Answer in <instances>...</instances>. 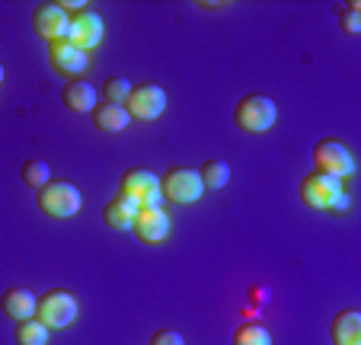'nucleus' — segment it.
Returning <instances> with one entry per match:
<instances>
[{
    "instance_id": "20e7f679",
    "label": "nucleus",
    "mask_w": 361,
    "mask_h": 345,
    "mask_svg": "<svg viewBox=\"0 0 361 345\" xmlns=\"http://www.w3.org/2000/svg\"><path fill=\"white\" fill-rule=\"evenodd\" d=\"M160 192H164V198H170V202H176V205H192L204 195V186H202V179H198V169L173 167L160 176Z\"/></svg>"
},
{
    "instance_id": "a878e982",
    "label": "nucleus",
    "mask_w": 361,
    "mask_h": 345,
    "mask_svg": "<svg viewBox=\"0 0 361 345\" xmlns=\"http://www.w3.org/2000/svg\"><path fill=\"white\" fill-rule=\"evenodd\" d=\"M345 208H348V192H339L333 198V205H329V211H345Z\"/></svg>"
},
{
    "instance_id": "5701e85b",
    "label": "nucleus",
    "mask_w": 361,
    "mask_h": 345,
    "mask_svg": "<svg viewBox=\"0 0 361 345\" xmlns=\"http://www.w3.org/2000/svg\"><path fill=\"white\" fill-rule=\"evenodd\" d=\"M339 26H342V32H348V35L361 32V13H358V4H348V7L342 10V13H339Z\"/></svg>"
},
{
    "instance_id": "9d476101",
    "label": "nucleus",
    "mask_w": 361,
    "mask_h": 345,
    "mask_svg": "<svg viewBox=\"0 0 361 345\" xmlns=\"http://www.w3.org/2000/svg\"><path fill=\"white\" fill-rule=\"evenodd\" d=\"M48 58H51V68L58 74H71L77 77L80 71L90 68V54L74 48L68 39H58V42H48Z\"/></svg>"
},
{
    "instance_id": "423d86ee",
    "label": "nucleus",
    "mask_w": 361,
    "mask_h": 345,
    "mask_svg": "<svg viewBox=\"0 0 361 345\" xmlns=\"http://www.w3.org/2000/svg\"><path fill=\"white\" fill-rule=\"evenodd\" d=\"M314 167H317V173H326V176H336V179H345L355 173L352 154H348V147L342 141H336V138H323L314 147Z\"/></svg>"
},
{
    "instance_id": "6ab92c4d",
    "label": "nucleus",
    "mask_w": 361,
    "mask_h": 345,
    "mask_svg": "<svg viewBox=\"0 0 361 345\" xmlns=\"http://www.w3.org/2000/svg\"><path fill=\"white\" fill-rule=\"evenodd\" d=\"M48 326L42 320H20L16 323V345H48Z\"/></svg>"
},
{
    "instance_id": "bb28decb",
    "label": "nucleus",
    "mask_w": 361,
    "mask_h": 345,
    "mask_svg": "<svg viewBox=\"0 0 361 345\" xmlns=\"http://www.w3.org/2000/svg\"><path fill=\"white\" fill-rule=\"evenodd\" d=\"M58 7H61L64 13H68V10H77V13H80V10H87V4H83V0H64V4H58Z\"/></svg>"
},
{
    "instance_id": "f257e3e1",
    "label": "nucleus",
    "mask_w": 361,
    "mask_h": 345,
    "mask_svg": "<svg viewBox=\"0 0 361 345\" xmlns=\"http://www.w3.org/2000/svg\"><path fill=\"white\" fill-rule=\"evenodd\" d=\"M35 202H39V211L48 217H55V221H68L80 211L83 198H80V189L74 183H64V179H55V183L42 186L35 192Z\"/></svg>"
},
{
    "instance_id": "9b49d317",
    "label": "nucleus",
    "mask_w": 361,
    "mask_h": 345,
    "mask_svg": "<svg viewBox=\"0 0 361 345\" xmlns=\"http://www.w3.org/2000/svg\"><path fill=\"white\" fill-rule=\"evenodd\" d=\"M137 234V240L147 246L154 243H164L166 237H170V214H166L164 208L160 211H137L135 217V227H131Z\"/></svg>"
},
{
    "instance_id": "1a4fd4ad",
    "label": "nucleus",
    "mask_w": 361,
    "mask_h": 345,
    "mask_svg": "<svg viewBox=\"0 0 361 345\" xmlns=\"http://www.w3.org/2000/svg\"><path fill=\"white\" fill-rule=\"evenodd\" d=\"M68 20H71V16L64 13L58 4H35V7H32V29L45 42L64 39V32H68Z\"/></svg>"
},
{
    "instance_id": "6e6552de",
    "label": "nucleus",
    "mask_w": 361,
    "mask_h": 345,
    "mask_svg": "<svg viewBox=\"0 0 361 345\" xmlns=\"http://www.w3.org/2000/svg\"><path fill=\"white\" fill-rule=\"evenodd\" d=\"M339 192H342V179L317 173V169L300 179V202H304L307 208L329 211V205H333V198L339 195Z\"/></svg>"
},
{
    "instance_id": "cd10ccee",
    "label": "nucleus",
    "mask_w": 361,
    "mask_h": 345,
    "mask_svg": "<svg viewBox=\"0 0 361 345\" xmlns=\"http://www.w3.org/2000/svg\"><path fill=\"white\" fill-rule=\"evenodd\" d=\"M0 83H4V64H0Z\"/></svg>"
},
{
    "instance_id": "f03ea898",
    "label": "nucleus",
    "mask_w": 361,
    "mask_h": 345,
    "mask_svg": "<svg viewBox=\"0 0 361 345\" xmlns=\"http://www.w3.org/2000/svg\"><path fill=\"white\" fill-rule=\"evenodd\" d=\"M275 119H279V106L262 93H250L233 106V122H237L243 131H250V135L269 131L275 125Z\"/></svg>"
},
{
    "instance_id": "aec40b11",
    "label": "nucleus",
    "mask_w": 361,
    "mask_h": 345,
    "mask_svg": "<svg viewBox=\"0 0 361 345\" xmlns=\"http://www.w3.org/2000/svg\"><path fill=\"white\" fill-rule=\"evenodd\" d=\"M233 345H272V332L262 323H240L233 332Z\"/></svg>"
},
{
    "instance_id": "dca6fc26",
    "label": "nucleus",
    "mask_w": 361,
    "mask_h": 345,
    "mask_svg": "<svg viewBox=\"0 0 361 345\" xmlns=\"http://www.w3.org/2000/svg\"><path fill=\"white\" fill-rule=\"evenodd\" d=\"M90 115H93L96 128L106 131V135H118V131H125V128H128V122H131L128 109L116 106V102H99V106H96Z\"/></svg>"
},
{
    "instance_id": "0eeeda50",
    "label": "nucleus",
    "mask_w": 361,
    "mask_h": 345,
    "mask_svg": "<svg viewBox=\"0 0 361 345\" xmlns=\"http://www.w3.org/2000/svg\"><path fill=\"white\" fill-rule=\"evenodd\" d=\"M102 32H106L102 16L87 7V10H80V13H74L68 20V32H64V39H68L74 48H80V52L90 54L102 42Z\"/></svg>"
},
{
    "instance_id": "f3484780",
    "label": "nucleus",
    "mask_w": 361,
    "mask_h": 345,
    "mask_svg": "<svg viewBox=\"0 0 361 345\" xmlns=\"http://www.w3.org/2000/svg\"><path fill=\"white\" fill-rule=\"evenodd\" d=\"M154 189H160V179L150 173V169H144V167H137V169H128L122 176V186H118V195L122 198H137L141 202L147 192H154Z\"/></svg>"
},
{
    "instance_id": "393cba45",
    "label": "nucleus",
    "mask_w": 361,
    "mask_h": 345,
    "mask_svg": "<svg viewBox=\"0 0 361 345\" xmlns=\"http://www.w3.org/2000/svg\"><path fill=\"white\" fill-rule=\"evenodd\" d=\"M164 202H166L164 192L154 189V192H147V195H144L137 205H141V211H160V208H164Z\"/></svg>"
},
{
    "instance_id": "2eb2a0df",
    "label": "nucleus",
    "mask_w": 361,
    "mask_h": 345,
    "mask_svg": "<svg viewBox=\"0 0 361 345\" xmlns=\"http://www.w3.org/2000/svg\"><path fill=\"white\" fill-rule=\"evenodd\" d=\"M61 99L64 106L71 109V112H93L96 106H99V90L93 87V83L87 80H71L68 87L61 90Z\"/></svg>"
},
{
    "instance_id": "f8f14e48",
    "label": "nucleus",
    "mask_w": 361,
    "mask_h": 345,
    "mask_svg": "<svg viewBox=\"0 0 361 345\" xmlns=\"http://www.w3.org/2000/svg\"><path fill=\"white\" fill-rule=\"evenodd\" d=\"M137 211H141V205H137V198H112V202H106V208H102V221H106V227L109 230H118V234H125V230L135 227V217Z\"/></svg>"
},
{
    "instance_id": "a211bd4d",
    "label": "nucleus",
    "mask_w": 361,
    "mask_h": 345,
    "mask_svg": "<svg viewBox=\"0 0 361 345\" xmlns=\"http://www.w3.org/2000/svg\"><path fill=\"white\" fill-rule=\"evenodd\" d=\"M198 179H202L204 189L218 192L231 183V167H227L224 160H204L202 167H198Z\"/></svg>"
},
{
    "instance_id": "7ed1b4c3",
    "label": "nucleus",
    "mask_w": 361,
    "mask_h": 345,
    "mask_svg": "<svg viewBox=\"0 0 361 345\" xmlns=\"http://www.w3.org/2000/svg\"><path fill=\"white\" fill-rule=\"evenodd\" d=\"M77 298L64 288H51L48 294H42L39 304H35V320L48 326V329H64L77 320Z\"/></svg>"
},
{
    "instance_id": "4be33fe9",
    "label": "nucleus",
    "mask_w": 361,
    "mask_h": 345,
    "mask_svg": "<svg viewBox=\"0 0 361 345\" xmlns=\"http://www.w3.org/2000/svg\"><path fill=\"white\" fill-rule=\"evenodd\" d=\"M102 93H106V102H116V106H125L131 93V83L125 77H109V80L102 83Z\"/></svg>"
},
{
    "instance_id": "ddd939ff",
    "label": "nucleus",
    "mask_w": 361,
    "mask_h": 345,
    "mask_svg": "<svg viewBox=\"0 0 361 345\" xmlns=\"http://www.w3.org/2000/svg\"><path fill=\"white\" fill-rule=\"evenodd\" d=\"M329 336H333V345H361V310L355 307L339 310L329 323Z\"/></svg>"
},
{
    "instance_id": "412c9836",
    "label": "nucleus",
    "mask_w": 361,
    "mask_h": 345,
    "mask_svg": "<svg viewBox=\"0 0 361 345\" xmlns=\"http://www.w3.org/2000/svg\"><path fill=\"white\" fill-rule=\"evenodd\" d=\"M20 176L29 189H42V186L51 183V167H48L45 160H26L20 169Z\"/></svg>"
},
{
    "instance_id": "39448f33",
    "label": "nucleus",
    "mask_w": 361,
    "mask_h": 345,
    "mask_svg": "<svg viewBox=\"0 0 361 345\" xmlns=\"http://www.w3.org/2000/svg\"><path fill=\"white\" fill-rule=\"evenodd\" d=\"M125 109H128L131 119L154 122L166 109V90L160 87V83H137V87H131L128 99H125Z\"/></svg>"
},
{
    "instance_id": "b1692460",
    "label": "nucleus",
    "mask_w": 361,
    "mask_h": 345,
    "mask_svg": "<svg viewBox=\"0 0 361 345\" xmlns=\"http://www.w3.org/2000/svg\"><path fill=\"white\" fill-rule=\"evenodd\" d=\"M150 345H185V339L179 329H157L150 336Z\"/></svg>"
},
{
    "instance_id": "4468645a",
    "label": "nucleus",
    "mask_w": 361,
    "mask_h": 345,
    "mask_svg": "<svg viewBox=\"0 0 361 345\" xmlns=\"http://www.w3.org/2000/svg\"><path fill=\"white\" fill-rule=\"evenodd\" d=\"M35 304H39V298H35L29 288H10V291H4V298H0V310L7 313L10 320H32L35 317Z\"/></svg>"
}]
</instances>
